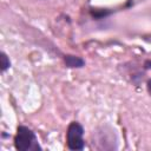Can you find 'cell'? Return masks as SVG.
I'll list each match as a JSON object with an SVG mask.
<instances>
[{
	"mask_svg": "<svg viewBox=\"0 0 151 151\" xmlns=\"http://www.w3.org/2000/svg\"><path fill=\"white\" fill-rule=\"evenodd\" d=\"M9 67H11L9 58L7 57V54L5 52H1L0 53V70H1V72H5Z\"/></svg>",
	"mask_w": 151,
	"mask_h": 151,
	"instance_id": "4",
	"label": "cell"
},
{
	"mask_svg": "<svg viewBox=\"0 0 151 151\" xmlns=\"http://www.w3.org/2000/svg\"><path fill=\"white\" fill-rule=\"evenodd\" d=\"M64 63L68 68H81L85 66V60L81 57L73 55V54H65Z\"/></svg>",
	"mask_w": 151,
	"mask_h": 151,
	"instance_id": "3",
	"label": "cell"
},
{
	"mask_svg": "<svg viewBox=\"0 0 151 151\" xmlns=\"http://www.w3.org/2000/svg\"><path fill=\"white\" fill-rule=\"evenodd\" d=\"M14 146L18 151H37L41 150L38 143V138L33 130L25 125H20L17 129L14 136Z\"/></svg>",
	"mask_w": 151,
	"mask_h": 151,
	"instance_id": "1",
	"label": "cell"
},
{
	"mask_svg": "<svg viewBox=\"0 0 151 151\" xmlns=\"http://www.w3.org/2000/svg\"><path fill=\"white\" fill-rule=\"evenodd\" d=\"M146 90H147V93L151 96V79L146 81Z\"/></svg>",
	"mask_w": 151,
	"mask_h": 151,
	"instance_id": "7",
	"label": "cell"
},
{
	"mask_svg": "<svg viewBox=\"0 0 151 151\" xmlns=\"http://www.w3.org/2000/svg\"><path fill=\"white\" fill-rule=\"evenodd\" d=\"M111 12H105V11H101V12H91V14L93 15V17H96V18H103V17H106V15H109Z\"/></svg>",
	"mask_w": 151,
	"mask_h": 151,
	"instance_id": "5",
	"label": "cell"
},
{
	"mask_svg": "<svg viewBox=\"0 0 151 151\" xmlns=\"http://www.w3.org/2000/svg\"><path fill=\"white\" fill-rule=\"evenodd\" d=\"M144 68H145V70H151V60H150V59L145 60V63H144Z\"/></svg>",
	"mask_w": 151,
	"mask_h": 151,
	"instance_id": "6",
	"label": "cell"
},
{
	"mask_svg": "<svg viewBox=\"0 0 151 151\" xmlns=\"http://www.w3.org/2000/svg\"><path fill=\"white\" fill-rule=\"evenodd\" d=\"M84 127L78 122H71L66 131V143L67 147L72 151H79L85 147L84 140Z\"/></svg>",
	"mask_w": 151,
	"mask_h": 151,
	"instance_id": "2",
	"label": "cell"
}]
</instances>
